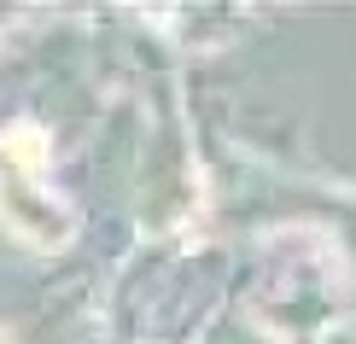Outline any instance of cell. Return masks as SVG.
Here are the masks:
<instances>
[{
  "label": "cell",
  "instance_id": "cell-2",
  "mask_svg": "<svg viewBox=\"0 0 356 344\" xmlns=\"http://www.w3.org/2000/svg\"><path fill=\"white\" fill-rule=\"evenodd\" d=\"M0 344H6V338H0Z\"/></svg>",
  "mask_w": 356,
  "mask_h": 344
},
{
  "label": "cell",
  "instance_id": "cell-1",
  "mask_svg": "<svg viewBox=\"0 0 356 344\" xmlns=\"http://www.w3.org/2000/svg\"><path fill=\"white\" fill-rule=\"evenodd\" d=\"M0 222L35 251H58L70 239L65 204L47 193V140L35 129L0 134Z\"/></svg>",
  "mask_w": 356,
  "mask_h": 344
}]
</instances>
